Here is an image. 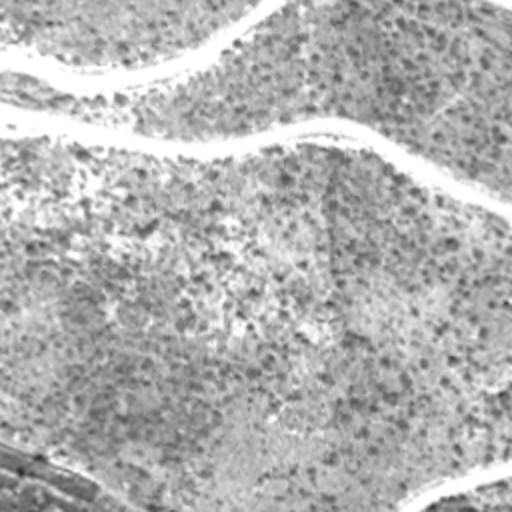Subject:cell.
I'll return each instance as SVG.
<instances>
[{
    "label": "cell",
    "mask_w": 512,
    "mask_h": 512,
    "mask_svg": "<svg viewBox=\"0 0 512 512\" xmlns=\"http://www.w3.org/2000/svg\"><path fill=\"white\" fill-rule=\"evenodd\" d=\"M260 4L0 2L4 68L66 94H120L208 68Z\"/></svg>",
    "instance_id": "1"
}]
</instances>
